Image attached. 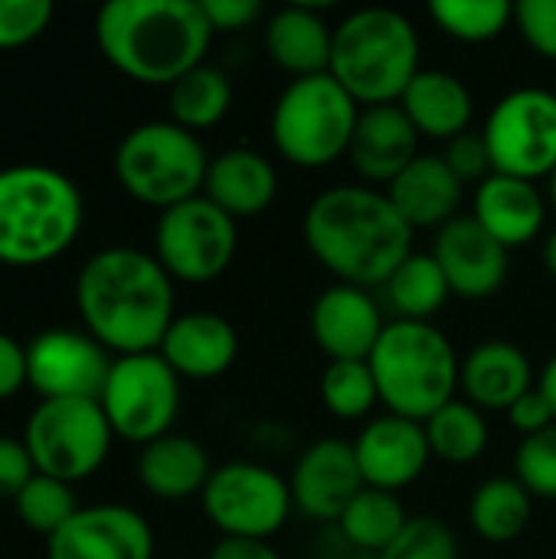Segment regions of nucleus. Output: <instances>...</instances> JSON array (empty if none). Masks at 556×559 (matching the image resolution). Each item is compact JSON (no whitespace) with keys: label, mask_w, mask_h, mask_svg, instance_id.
<instances>
[{"label":"nucleus","mask_w":556,"mask_h":559,"mask_svg":"<svg viewBox=\"0 0 556 559\" xmlns=\"http://www.w3.org/2000/svg\"><path fill=\"white\" fill-rule=\"evenodd\" d=\"M433 23L459 43H492L514 26V3L508 0H436Z\"/></svg>","instance_id":"72a5a7b5"},{"label":"nucleus","mask_w":556,"mask_h":559,"mask_svg":"<svg viewBox=\"0 0 556 559\" xmlns=\"http://www.w3.org/2000/svg\"><path fill=\"white\" fill-rule=\"evenodd\" d=\"M387 197L413 229H442L462 216L465 183L449 170L442 154H419L390 187Z\"/></svg>","instance_id":"a878e982"},{"label":"nucleus","mask_w":556,"mask_h":559,"mask_svg":"<svg viewBox=\"0 0 556 559\" xmlns=\"http://www.w3.org/2000/svg\"><path fill=\"white\" fill-rule=\"evenodd\" d=\"M541 259H544V269H547V275L556 278V226L544 236V249H541Z\"/></svg>","instance_id":"09e8293b"},{"label":"nucleus","mask_w":556,"mask_h":559,"mask_svg":"<svg viewBox=\"0 0 556 559\" xmlns=\"http://www.w3.org/2000/svg\"><path fill=\"white\" fill-rule=\"evenodd\" d=\"M416 229L400 216L387 190L367 183L328 187L305 206L301 239L311 259L341 285L380 288L416 249Z\"/></svg>","instance_id":"f257e3e1"},{"label":"nucleus","mask_w":556,"mask_h":559,"mask_svg":"<svg viewBox=\"0 0 556 559\" xmlns=\"http://www.w3.org/2000/svg\"><path fill=\"white\" fill-rule=\"evenodd\" d=\"M46 559H154V531L134 508L92 504L46 540Z\"/></svg>","instance_id":"f3484780"},{"label":"nucleus","mask_w":556,"mask_h":559,"mask_svg":"<svg viewBox=\"0 0 556 559\" xmlns=\"http://www.w3.org/2000/svg\"><path fill=\"white\" fill-rule=\"evenodd\" d=\"M111 439L98 400H39L23 429L36 472L66 485L92 478L105 465Z\"/></svg>","instance_id":"1a4fd4ad"},{"label":"nucleus","mask_w":556,"mask_h":559,"mask_svg":"<svg viewBox=\"0 0 556 559\" xmlns=\"http://www.w3.org/2000/svg\"><path fill=\"white\" fill-rule=\"evenodd\" d=\"M531 518L534 498L514 475L488 478L469 498V527L485 544H514L531 527Z\"/></svg>","instance_id":"c85d7f7f"},{"label":"nucleus","mask_w":556,"mask_h":559,"mask_svg":"<svg viewBox=\"0 0 556 559\" xmlns=\"http://www.w3.org/2000/svg\"><path fill=\"white\" fill-rule=\"evenodd\" d=\"M547 193L534 180L492 174L475 187L472 219L508 252L531 246L547 229Z\"/></svg>","instance_id":"aec40b11"},{"label":"nucleus","mask_w":556,"mask_h":559,"mask_svg":"<svg viewBox=\"0 0 556 559\" xmlns=\"http://www.w3.org/2000/svg\"><path fill=\"white\" fill-rule=\"evenodd\" d=\"M85 223L79 183L46 164L0 170V265L39 269L69 252Z\"/></svg>","instance_id":"20e7f679"},{"label":"nucleus","mask_w":556,"mask_h":559,"mask_svg":"<svg viewBox=\"0 0 556 559\" xmlns=\"http://www.w3.org/2000/svg\"><path fill=\"white\" fill-rule=\"evenodd\" d=\"M275 193H279V174L262 151L239 144L210 157L203 197L213 200L236 223L262 216L275 203Z\"/></svg>","instance_id":"b1692460"},{"label":"nucleus","mask_w":556,"mask_h":559,"mask_svg":"<svg viewBox=\"0 0 556 559\" xmlns=\"http://www.w3.org/2000/svg\"><path fill=\"white\" fill-rule=\"evenodd\" d=\"M206 559H282L279 550L269 540H236V537H220Z\"/></svg>","instance_id":"49530a36"},{"label":"nucleus","mask_w":556,"mask_h":559,"mask_svg":"<svg viewBox=\"0 0 556 559\" xmlns=\"http://www.w3.org/2000/svg\"><path fill=\"white\" fill-rule=\"evenodd\" d=\"M233 79L226 69L203 62L197 69H190L180 82H174L167 88V108H170V121L187 128V131H206L213 124H220L229 108H233Z\"/></svg>","instance_id":"7c9ffc66"},{"label":"nucleus","mask_w":556,"mask_h":559,"mask_svg":"<svg viewBox=\"0 0 556 559\" xmlns=\"http://www.w3.org/2000/svg\"><path fill=\"white\" fill-rule=\"evenodd\" d=\"M419 131L400 105L360 108L347 160L367 187L387 190L419 157Z\"/></svg>","instance_id":"412c9836"},{"label":"nucleus","mask_w":556,"mask_h":559,"mask_svg":"<svg viewBox=\"0 0 556 559\" xmlns=\"http://www.w3.org/2000/svg\"><path fill=\"white\" fill-rule=\"evenodd\" d=\"M265 56L292 79L321 75L331 66L334 26L308 3H288L265 16Z\"/></svg>","instance_id":"393cba45"},{"label":"nucleus","mask_w":556,"mask_h":559,"mask_svg":"<svg viewBox=\"0 0 556 559\" xmlns=\"http://www.w3.org/2000/svg\"><path fill=\"white\" fill-rule=\"evenodd\" d=\"M200 504L220 537L236 540H272L295 508L288 478L259 462L216 465Z\"/></svg>","instance_id":"f8f14e48"},{"label":"nucleus","mask_w":556,"mask_h":559,"mask_svg":"<svg viewBox=\"0 0 556 559\" xmlns=\"http://www.w3.org/2000/svg\"><path fill=\"white\" fill-rule=\"evenodd\" d=\"M239 223L203 193L164 210L154 223V259L174 282H216L236 259Z\"/></svg>","instance_id":"9b49d317"},{"label":"nucleus","mask_w":556,"mask_h":559,"mask_svg":"<svg viewBox=\"0 0 556 559\" xmlns=\"http://www.w3.org/2000/svg\"><path fill=\"white\" fill-rule=\"evenodd\" d=\"M426 439L433 449V459L449 462V465H472L488 452L492 442V426L478 406L469 400H452L439 413H433L426 423Z\"/></svg>","instance_id":"2f4dec72"},{"label":"nucleus","mask_w":556,"mask_h":559,"mask_svg":"<svg viewBox=\"0 0 556 559\" xmlns=\"http://www.w3.org/2000/svg\"><path fill=\"white\" fill-rule=\"evenodd\" d=\"M495 174L547 180L556 167V92L514 88L501 95L482 124Z\"/></svg>","instance_id":"ddd939ff"},{"label":"nucleus","mask_w":556,"mask_h":559,"mask_svg":"<svg viewBox=\"0 0 556 559\" xmlns=\"http://www.w3.org/2000/svg\"><path fill=\"white\" fill-rule=\"evenodd\" d=\"M318 396L321 406L344 423H357L367 419L374 413V406L380 403L374 373L367 360H334L324 367L321 380H318Z\"/></svg>","instance_id":"f704fd0d"},{"label":"nucleus","mask_w":556,"mask_h":559,"mask_svg":"<svg viewBox=\"0 0 556 559\" xmlns=\"http://www.w3.org/2000/svg\"><path fill=\"white\" fill-rule=\"evenodd\" d=\"M544 183H547V187H544V193H547V203H551V210L556 213V167H554V174H551Z\"/></svg>","instance_id":"8fccbe9b"},{"label":"nucleus","mask_w":556,"mask_h":559,"mask_svg":"<svg viewBox=\"0 0 556 559\" xmlns=\"http://www.w3.org/2000/svg\"><path fill=\"white\" fill-rule=\"evenodd\" d=\"M157 354L180 380H216L239 357V331L229 318L216 311H187L177 314L167 328Z\"/></svg>","instance_id":"4be33fe9"},{"label":"nucleus","mask_w":556,"mask_h":559,"mask_svg":"<svg viewBox=\"0 0 556 559\" xmlns=\"http://www.w3.org/2000/svg\"><path fill=\"white\" fill-rule=\"evenodd\" d=\"M508 419H511V426L521 432V439L537 436V432L551 429V426L556 423L551 403L544 400V393H541L537 386H534L531 393H524V396L508 409Z\"/></svg>","instance_id":"c03bdc74"},{"label":"nucleus","mask_w":556,"mask_h":559,"mask_svg":"<svg viewBox=\"0 0 556 559\" xmlns=\"http://www.w3.org/2000/svg\"><path fill=\"white\" fill-rule=\"evenodd\" d=\"M111 364L88 331L52 328L26 344V383L39 400H98Z\"/></svg>","instance_id":"4468645a"},{"label":"nucleus","mask_w":556,"mask_h":559,"mask_svg":"<svg viewBox=\"0 0 556 559\" xmlns=\"http://www.w3.org/2000/svg\"><path fill=\"white\" fill-rule=\"evenodd\" d=\"M397 105L406 111L419 138L452 141L472 131L475 121L472 88L449 69H423Z\"/></svg>","instance_id":"bb28decb"},{"label":"nucleus","mask_w":556,"mask_h":559,"mask_svg":"<svg viewBox=\"0 0 556 559\" xmlns=\"http://www.w3.org/2000/svg\"><path fill=\"white\" fill-rule=\"evenodd\" d=\"M213 475V462L206 449L190 436H164L141 449L138 455V481L157 501H187L200 498Z\"/></svg>","instance_id":"cd10ccee"},{"label":"nucleus","mask_w":556,"mask_h":559,"mask_svg":"<svg viewBox=\"0 0 556 559\" xmlns=\"http://www.w3.org/2000/svg\"><path fill=\"white\" fill-rule=\"evenodd\" d=\"M449 298L452 288L433 252H413L380 285V305L393 311V321H433Z\"/></svg>","instance_id":"c756f323"},{"label":"nucleus","mask_w":556,"mask_h":559,"mask_svg":"<svg viewBox=\"0 0 556 559\" xmlns=\"http://www.w3.org/2000/svg\"><path fill=\"white\" fill-rule=\"evenodd\" d=\"M174 278L154 252L108 246L75 275V308L85 331L115 357L151 354L174 324Z\"/></svg>","instance_id":"f03ea898"},{"label":"nucleus","mask_w":556,"mask_h":559,"mask_svg":"<svg viewBox=\"0 0 556 559\" xmlns=\"http://www.w3.org/2000/svg\"><path fill=\"white\" fill-rule=\"evenodd\" d=\"M26 383V347L0 331V403L16 396Z\"/></svg>","instance_id":"a18cd8bd"},{"label":"nucleus","mask_w":556,"mask_h":559,"mask_svg":"<svg viewBox=\"0 0 556 559\" xmlns=\"http://www.w3.org/2000/svg\"><path fill=\"white\" fill-rule=\"evenodd\" d=\"M98 406L115 439L144 449L170 436L174 419L180 413V377L157 350L115 357Z\"/></svg>","instance_id":"9d476101"},{"label":"nucleus","mask_w":556,"mask_h":559,"mask_svg":"<svg viewBox=\"0 0 556 559\" xmlns=\"http://www.w3.org/2000/svg\"><path fill=\"white\" fill-rule=\"evenodd\" d=\"M206 167L210 154L203 141L170 118L131 128L115 147V180L121 190L161 213L200 197Z\"/></svg>","instance_id":"6e6552de"},{"label":"nucleus","mask_w":556,"mask_h":559,"mask_svg":"<svg viewBox=\"0 0 556 559\" xmlns=\"http://www.w3.org/2000/svg\"><path fill=\"white\" fill-rule=\"evenodd\" d=\"M357 118L360 105L338 85L331 72L292 79L272 105V147L292 167H331L347 157Z\"/></svg>","instance_id":"0eeeda50"},{"label":"nucleus","mask_w":556,"mask_h":559,"mask_svg":"<svg viewBox=\"0 0 556 559\" xmlns=\"http://www.w3.org/2000/svg\"><path fill=\"white\" fill-rule=\"evenodd\" d=\"M514 29L541 59L556 62V0L514 3Z\"/></svg>","instance_id":"ea45409f"},{"label":"nucleus","mask_w":556,"mask_h":559,"mask_svg":"<svg viewBox=\"0 0 556 559\" xmlns=\"http://www.w3.org/2000/svg\"><path fill=\"white\" fill-rule=\"evenodd\" d=\"M52 20L49 0H0V49H16L46 33Z\"/></svg>","instance_id":"58836bf2"},{"label":"nucleus","mask_w":556,"mask_h":559,"mask_svg":"<svg viewBox=\"0 0 556 559\" xmlns=\"http://www.w3.org/2000/svg\"><path fill=\"white\" fill-rule=\"evenodd\" d=\"M433 259L439 262L456 298L485 301L495 298L511 272V252L498 246L475 219L456 216L433 236Z\"/></svg>","instance_id":"a211bd4d"},{"label":"nucleus","mask_w":556,"mask_h":559,"mask_svg":"<svg viewBox=\"0 0 556 559\" xmlns=\"http://www.w3.org/2000/svg\"><path fill=\"white\" fill-rule=\"evenodd\" d=\"M367 364L390 416L426 423L459 393L462 357L433 321H390Z\"/></svg>","instance_id":"423d86ee"},{"label":"nucleus","mask_w":556,"mask_h":559,"mask_svg":"<svg viewBox=\"0 0 556 559\" xmlns=\"http://www.w3.org/2000/svg\"><path fill=\"white\" fill-rule=\"evenodd\" d=\"M213 33H236L252 26L262 16L259 0H200Z\"/></svg>","instance_id":"37998d69"},{"label":"nucleus","mask_w":556,"mask_h":559,"mask_svg":"<svg viewBox=\"0 0 556 559\" xmlns=\"http://www.w3.org/2000/svg\"><path fill=\"white\" fill-rule=\"evenodd\" d=\"M213 36L200 0H108L95 16L102 56L141 85L180 82L206 62Z\"/></svg>","instance_id":"7ed1b4c3"},{"label":"nucleus","mask_w":556,"mask_h":559,"mask_svg":"<svg viewBox=\"0 0 556 559\" xmlns=\"http://www.w3.org/2000/svg\"><path fill=\"white\" fill-rule=\"evenodd\" d=\"M514 478L531 491V498L556 501V423L521 439L514 452Z\"/></svg>","instance_id":"e433bc0d"},{"label":"nucleus","mask_w":556,"mask_h":559,"mask_svg":"<svg viewBox=\"0 0 556 559\" xmlns=\"http://www.w3.org/2000/svg\"><path fill=\"white\" fill-rule=\"evenodd\" d=\"M442 160L449 164V170L462 180V183H482L495 174V164H492V154H488V144H485V134L482 131H465L452 141H446V151H442Z\"/></svg>","instance_id":"a19ab883"},{"label":"nucleus","mask_w":556,"mask_h":559,"mask_svg":"<svg viewBox=\"0 0 556 559\" xmlns=\"http://www.w3.org/2000/svg\"><path fill=\"white\" fill-rule=\"evenodd\" d=\"M410 514L400 504L397 495L390 491H377V488H364L351 508L344 511V518L338 521V531L344 537V544L354 554H374L380 557L406 527Z\"/></svg>","instance_id":"473e14b6"},{"label":"nucleus","mask_w":556,"mask_h":559,"mask_svg":"<svg viewBox=\"0 0 556 559\" xmlns=\"http://www.w3.org/2000/svg\"><path fill=\"white\" fill-rule=\"evenodd\" d=\"M338 85L360 105H397L423 72L416 23L393 7H360L334 26L331 66Z\"/></svg>","instance_id":"39448f33"},{"label":"nucleus","mask_w":556,"mask_h":559,"mask_svg":"<svg viewBox=\"0 0 556 559\" xmlns=\"http://www.w3.org/2000/svg\"><path fill=\"white\" fill-rule=\"evenodd\" d=\"M537 386L531 357L514 341H482L462 357L459 390L462 400L482 413H508L524 393Z\"/></svg>","instance_id":"5701e85b"},{"label":"nucleus","mask_w":556,"mask_h":559,"mask_svg":"<svg viewBox=\"0 0 556 559\" xmlns=\"http://www.w3.org/2000/svg\"><path fill=\"white\" fill-rule=\"evenodd\" d=\"M13 508H16V514H20L26 531H33V534L49 540L52 534H59L72 521V514L79 511V501H75V488L72 485L36 472L29 478V485L16 495Z\"/></svg>","instance_id":"c9c22d12"},{"label":"nucleus","mask_w":556,"mask_h":559,"mask_svg":"<svg viewBox=\"0 0 556 559\" xmlns=\"http://www.w3.org/2000/svg\"><path fill=\"white\" fill-rule=\"evenodd\" d=\"M537 390L544 393V400L551 403V409H554V419H556V354L541 367V373H537Z\"/></svg>","instance_id":"de8ad7c7"},{"label":"nucleus","mask_w":556,"mask_h":559,"mask_svg":"<svg viewBox=\"0 0 556 559\" xmlns=\"http://www.w3.org/2000/svg\"><path fill=\"white\" fill-rule=\"evenodd\" d=\"M354 455L364 485L390 495H400L403 488L416 485L433 462V449L423 423L390 413L370 419L360 429V436L354 439Z\"/></svg>","instance_id":"6ab92c4d"},{"label":"nucleus","mask_w":556,"mask_h":559,"mask_svg":"<svg viewBox=\"0 0 556 559\" xmlns=\"http://www.w3.org/2000/svg\"><path fill=\"white\" fill-rule=\"evenodd\" d=\"M387 324L390 321L383 318V305L377 295L341 282L324 288L308 311L311 341L328 357V364L370 360Z\"/></svg>","instance_id":"dca6fc26"},{"label":"nucleus","mask_w":556,"mask_h":559,"mask_svg":"<svg viewBox=\"0 0 556 559\" xmlns=\"http://www.w3.org/2000/svg\"><path fill=\"white\" fill-rule=\"evenodd\" d=\"M288 488L295 508L305 518L318 524H338L351 508V501L367 488L354 455V442L341 436H324L311 442L298 455Z\"/></svg>","instance_id":"2eb2a0df"},{"label":"nucleus","mask_w":556,"mask_h":559,"mask_svg":"<svg viewBox=\"0 0 556 559\" xmlns=\"http://www.w3.org/2000/svg\"><path fill=\"white\" fill-rule=\"evenodd\" d=\"M36 465L23 439L0 436V501H16V495L29 485Z\"/></svg>","instance_id":"79ce46f5"},{"label":"nucleus","mask_w":556,"mask_h":559,"mask_svg":"<svg viewBox=\"0 0 556 559\" xmlns=\"http://www.w3.org/2000/svg\"><path fill=\"white\" fill-rule=\"evenodd\" d=\"M380 559H459V540L439 518H410L400 537L380 554Z\"/></svg>","instance_id":"4c0bfd02"}]
</instances>
